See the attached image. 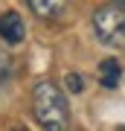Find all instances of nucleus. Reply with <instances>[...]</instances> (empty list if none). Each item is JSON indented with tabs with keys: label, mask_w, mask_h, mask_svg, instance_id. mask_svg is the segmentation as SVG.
<instances>
[{
	"label": "nucleus",
	"mask_w": 125,
	"mask_h": 131,
	"mask_svg": "<svg viewBox=\"0 0 125 131\" xmlns=\"http://www.w3.org/2000/svg\"><path fill=\"white\" fill-rule=\"evenodd\" d=\"M32 111L38 125L47 131H61L70 125V102L55 82H38L32 88Z\"/></svg>",
	"instance_id": "f257e3e1"
},
{
	"label": "nucleus",
	"mask_w": 125,
	"mask_h": 131,
	"mask_svg": "<svg viewBox=\"0 0 125 131\" xmlns=\"http://www.w3.org/2000/svg\"><path fill=\"white\" fill-rule=\"evenodd\" d=\"M93 32L105 47L122 50L125 47V6L108 3L93 12Z\"/></svg>",
	"instance_id": "f03ea898"
},
{
	"label": "nucleus",
	"mask_w": 125,
	"mask_h": 131,
	"mask_svg": "<svg viewBox=\"0 0 125 131\" xmlns=\"http://www.w3.org/2000/svg\"><path fill=\"white\" fill-rule=\"evenodd\" d=\"M0 38L6 44H20L26 38V26L18 12H3L0 15Z\"/></svg>",
	"instance_id": "7ed1b4c3"
},
{
	"label": "nucleus",
	"mask_w": 125,
	"mask_h": 131,
	"mask_svg": "<svg viewBox=\"0 0 125 131\" xmlns=\"http://www.w3.org/2000/svg\"><path fill=\"white\" fill-rule=\"evenodd\" d=\"M26 6H29V12H32L35 18H41V20H55V18L64 15L67 0H26Z\"/></svg>",
	"instance_id": "20e7f679"
},
{
	"label": "nucleus",
	"mask_w": 125,
	"mask_h": 131,
	"mask_svg": "<svg viewBox=\"0 0 125 131\" xmlns=\"http://www.w3.org/2000/svg\"><path fill=\"white\" fill-rule=\"evenodd\" d=\"M122 79V67H119V61L116 58H105L102 64H99V82H102V88H116Z\"/></svg>",
	"instance_id": "39448f33"
},
{
	"label": "nucleus",
	"mask_w": 125,
	"mask_h": 131,
	"mask_svg": "<svg viewBox=\"0 0 125 131\" xmlns=\"http://www.w3.org/2000/svg\"><path fill=\"white\" fill-rule=\"evenodd\" d=\"M64 88L70 90V93H82L84 90V79L79 73H67V79H64Z\"/></svg>",
	"instance_id": "423d86ee"
},
{
	"label": "nucleus",
	"mask_w": 125,
	"mask_h": 131,
	"mask_svg": "<svg viewBox=\"0 0 125 131\" xmlns=\"http://www.w3.org/2000/svg\"><path fill=\"white\" fill-rule=\"evenodd\" d=\"M12 73H15V61H12L9 56H6L3 50H0V82H6Z\"/></svg>",
	"instance_id": "0eeeda50"
},
{
	"label": "nucleus",
	"mask_w": 125,
	"mask_h": 131,
	"mask_svg": "<svg viewBox=\"0 0 125 131\" xmlns=\"http://www.w3.org/2000/svg\"><path fill=\"white\" fill-rule=\"evenodd\" d=\"M116 3H119V6H125V0H116Z\"/></svg>",
	"instance_id": "6e6552de"
}]
</instances>
